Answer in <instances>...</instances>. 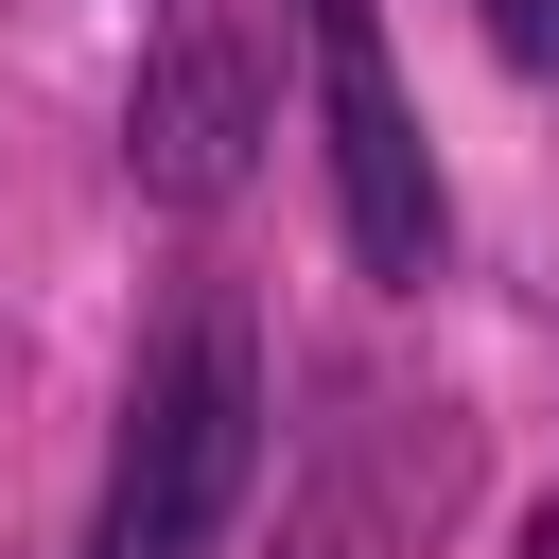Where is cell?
<instances>
[{
  "mask_svg": "<svg viewBox=\"0 0 559 559\" xmlns=\"http://www.w3.org/2000/svg\"><path fill=\"white\" fill-rule=\"evenodd\" d=\"M297 35H314V105H332V227H349V262L367 280H437L454 210H437V157H419V122L384 87V17L367 0H297Z\"/></svg>",
  "mask_w": 559,
  "mask_h": 559,
  "instance_id": "7a4b0ae2",
  "label": "cell"
},
{
  "mask_svg": "<svg viewBox=\"0 0 559 559\" xmlns=\"http://www.w3.org/2000/svg\"><path fill=\"white\" fill-rule=\"evenodd\" d=\"M262 472V332L227 280H192L157 332H140V384H122V454H105V524L87 559H210L227 507Z\"/></svg>",
  "mask_w": 559,
  "mask_h": 559,
  "instance_id": "6da1fadb",
  "label": "cell"
},
{
  "mask_svg": "<svg viewBox=\"0 0 559 559\" xmlns=\"http://www.w3.org/2000/svg\"><path fill=\"white\" fill-rule=\"evenodd\" d=\"M280 559H384V472H367V437L297 489V524H280Z\"/></svg>",
  "mask_w": 559,
  "mask_h": 559,
  "instance_id": "277c9868",
  "label": "cell"
},
{
  "mask_svg": "<svg viewBox=\"0 0 559 559\" xmlns=\"http://www.w3.org/2000/svg\"><path fill=\"white\" fill-rule=\"evenodd\" d=\"M524 559H559V507H542V524H524Z\"/></svg>",
  "mask_w": 559,
  "mask_h": 559,
  "instance_id": "8992f818",
  "label": "cell"
},
{
  "mask_svg": "<svg viewBox=\"0 0 559 559\" xmlns=\"http://www.w3.org/2000/svg\"><path fill=\"white\" fill-rule=\"evenodd\" d=\"M489 35H507V70H542V87H559V0H489Z\"/></svg>",
  "mask_w": 559,
  "mask_h": 559,
  "instance_id": "5b68a950",
  "label": "cell"
},
{
  "mask_svg": "<svg viewBox=\"0 0 559 559\" xmlns=\"http://www.w3.org/2000/svg\"><path fill=\"white\" fill-rule=\"evenodd\" d=\"M245 140H262V52L227 0H175L157 52H140V105H122V157L157 210H227L245 192Z\"/></svg>",
  "mask_w": 559,
  "mask_h": 559,
  "instance_id": "3957f363",
  "label": "cell"
}]
</instances>
